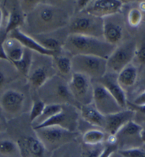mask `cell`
Segmentation results:
<instances>
[{
	"label": "cell",
	"mask_w": 145,
	"mask_h": 157,
	"mask_svg": "<svg viewBox=\"0 0 145 157\" xmlns=\"http://www.w3.org/2000/svg\"><path fill=\"white\" fill-rule=\"evenodd\" d=\"M25 22L31 36L50 34L65 26L69 22V16L58 6L40 2L27 13Z\"/></svg>",
	"instance_id": "obj_1"
},
{
	"label": "cell",
	"mask_w": 145,
	"mask_h": 157,
	"mask_svg": "<svg viewBox=\"0 0 145 157\" xmlns=\"http://www.w3.org/2000/svg\"><path fill=\"white\" fill-rule=\"evenodd\" d=\"M63 48L72 56L78 55H93L108 59L116 48L104 40L77 34H69L64 40Z\"/></svg>",
	"instance_id": "obj_2"
},
{
	"label": "cell",
	"mask_w": 145,
	"mask_h": 157,
	"mask_svg": "<svg viewBox=\"0 0 145 157\" xmlns=\"http://www.w3.org/2000/svg\"><path fill=\"white\" fill-rule=\"evenodd\" d=\"M38 91L40 99L45 104L73 105L77 103L71 93L68 82L59 76L55 75L49 78Z\"/></svg>",
	"instance_id": "obj_3"
},
{
	"label": "cell",
	"mask_w": 145,
	"mask_h": 157,
	"mask_svg": "<svg viewBox=\"0 0 145 157\" xmlns=\"http://www.w3.org/2000/svg\"><path fill=\"white\" fill-rule=\"evenodd\" d=\"M72 73L84 75L96 81L107 73V59L93 55H78L72 56Z\"/></svg>",
	"instance_id": "obj_4"
},
{
	"label": "cell",
	"mask_w": 145,
	"mask_h": 157,
	"mask_svg": "<svg viewBox=\"0 0 145 157\" xmlns=\"http://www.w3.org/2000/svg\"><path fill=\"white\" fill-rule=\"evenodd\" d=\"M36 137L48 151H56L60 147L72 142L77 133L57 126H50L33 130Z\"/></svg>",
	"instance_id": "obj_5"
},
{
	"label": "cell",
	"mask_w": 145,
	"mask_h": 157,
	"mask_svg": "<svg viewBox=\"0 0 145 157\" xmlns=\"http://www.w3.org/2000/svg\"><path fill=\"white\" fill-rule=\"evenodd\" d=\"M103 19L82 11L77 13L70 22V34H77L103 39Z\"/></svg>",
	"instance_id": "obj_6"
},
{
	"label": "cell",
	"mask_w": 145,
	"mask_h": 157,
	"mask_svg": "<svg viewBox=\"0 0 145 157\" xmlns=\"http://www.w3.org/2000/svg\"><path fill=\"white\" fill-rule=\"evenodd\" d=\"M69 87L74 100L80 105L93 103V86L91 79L79 73H72Z\"/></svg>",
	"instance_id": "obj_7"
},
{
	"label": "cell",
	"mask_w": 145,
	"mask_h": 157,
	"mask_svg": "<svg viewBox=\"0 0 145 157\" xmlns=\"http://www.w3.org/2000/svg\"><path fill=\"white\" fill-rule=\"evenodd\" d=\"M79 115L77 109L73 105L63 104V109L59 113L55 115L47 121L38 126L33 127V130H37L45 127L57 126L64 130L75 132L79 123Z\"/></svg>",
	"instance_id": "obj_8"
},
{
	"label": "cell",
	"mask_w": 145,
	"mask_h": 157,
	"mask_svg": "<svg viewBox=\"0 0 145 157\" xmlns=\"http://www.w3.org/2000/svg\"><path fill=\"white\" fill-rule=\"evenodd\" d=\"M136 49V45L132 42L117 46L107 59L108 71L118 75L135 58Z\"/></svg>",
	"instance_id": "obj_9"
},
{
	"label": "cell",
	"mask_w": 145,
	"mask_h": 157,
	"mask_svg": "<svg viewBox=\"0 0 145 157\" xmlns=\"http://www.w3.org/2000/svg\"><path fill=\"white\" fill-rule=\"evenodd\" d=\"M142 128L133 121L128 122L115 136L118 150L139 148L142 144L140 132Z\"/></svg>",
	"instance_id": "obj_10"
},
{
	"label": "cell",
	"mask_w": 145,
	"mask_h": 157,
	"mask_svg": "<svg viewBox=\"0 0 145 157\" xmlns=\"http://www.w3.org/2000/svg\"><path fill=\"white\" fill-rule=\"evenodd\" d=\"M93 86V104L103 115L116 113L123 110L105 88L96 82Z\"/></svg>",
	"instance_id": "obj_11"
},
{
	"label": "cell",
	"mask_w": 145,
	"mask_h": 157,
	"mask_svg": "<svg viewBox=\"0 0 145 157\" xmlns=\"http://www.w3.org/2000/svg\"><path fill=\"white\" fill-rule=\"evenodd\" d=\"M123 5V2L119 0H96L90 1L84 11L93 17L103 18L118 14Z\"/></svg>",
	"instance_id": "obj_12"
},
{
	"label": "cell",
	"mask_w": 145,
	"mask_h": 157,
	"mask_svg": "<svg viewBox=\"0 0 145 157\" xmlns=\"http://www.w3.org/2000/svg\"><path fill=\"white\" fill-rule=\"evenodd\" d=\"M25 103V96L21 92L9 89L2 94L0 106L6 115L15 117L21 113Z\"/></svg>",
	"instance_id": "obj_13"
},
{
	"label": "cell",
	"mask_w": 145,
	"mask_h": 157,
	"mask_svg": "<svg viewBox=\"0 0 145 157\" xmlns=\"http://www.w3.org/2000/svg\"><path fill=\"white\" fill-rule=\"evenodd\" d=\"M118 16V14H115L103 18V39L110 45L116 47L123 37V25Z\"/></svg>",
	"instance_id": "obj_14"
},
{
	"label": "cell",
	"mask_w": 145,
	"mask_h": 157,
	"mask_svg": "<svg viewBox=\"0 0 145 157\" xmlns=\"http://www.w3.org/2000/svg\"><path fill=\"white\" fill-rule=\"evenodd\" d=\"M135 112L132 110H122L116 113L105 115L104 130L110 137H115L118 131L128 122L132 121Z\"/></svg>",
	"instance_id": "obj_15"
},
{
	"label": "cell",
	"mask_w": 145,
	"mask_h": 157,
	"mask_svg": "<svg viewBox=\"0 0 145 157\" xmlns=\"http://www.w3.org/2000/svg\"><path fill=\"white\" fill-rule=\"evenodd\" d=\"M97 82L103 85L109 93L113 96L120 106L124 109L127 106V97L123 88L118 82V75L113 72H107Z\"/></svg>",
	"instance_id": "obj_16"
},
{
	"label": "cell",
	"mask_w": 145,
	"mask_h": 157,
	"mask_svg": "<svg viewBox=\"0 0 145 157\" xmlns=\"http://www.w3.org/2000/svg\"><path fill=\"white\" fill-rule=\"evenodd\" d=\"M21 157H44L47 150L35 136H25L17 141Z\"/></svg>",
	"instance_id": "obj_17"
},
{
	"label": "cell",
	"mask_w": 145,
	"mask_h": 157,
	"mask_svg": "<svg viewBox=\"0 0 145 157\" xmlns=\"http://www.w3.org/2000/svg\"><path fill=\"white\" fill-rule=\"evenodd\" d=\"M6 37L14 39V40L18 41L25 48L33 52H36L40 55L52 57L57 55V53L50 51V50H46L45 48L42 47L33 37L24 33V31L21 30V29H17L11 31Z\"/></svg>",
	"instance_id": "obj_18"
},
{
	"label": "cell",
	"mask_w": 145,
	"mask_h": 157,
	"mask_svg": "<svg viewBox=\"0 0 145 157\" xmlns=\"http://www.w3.org/2000/svg\"><path fill=\"white\" fill-rule=\"evenodd\" d=\"M37 67L31 65L28 75L29 82L34 89H39L45 84V82L53 76L50 75L47 65L44 64H36Z\"/></svg>",
	"instance_id": "obj_19"
},
{
	"label": "cell",
	"mask_w": 145,
	"mask_h": 157,
	"mask_svg": "<svg viewBox=\"0 0 145 157\" xmlns=\"http://www.w3.org/2000/svg\"><path fill=\"white\" fill-rule=\"evenodd\" d=\"M80 113L83 119L92 125L104 128L105 115L98 111L93 103L80 106Z\"/></svg>",
	"instance_id": "obj_20"
},
{
	"label": "cell",
	"mask_w": 145,
	"mask_h": 157,
	"mask_svg": "<svg viewBox=\"0 0 145 157\" xmlns=\"http://www.w3.org/2000/svg\"><path fill=\"white\" fill-rule=\"evenodd\" d=\"M3 45L9 60L11 63L21 60L24 57L26 48L18 41L7 38L3 42Z\"/></svg>",
	"instance_id": "obj_21"
},
{
	"label": "cell",
	"mask_w": 145,
	"mask_h": 157,
	"mask_svg": "<svg viewBox=\"0 0 145 157\" xmlns=\"http://www.w3.org/2000/svg\"><path fill=\"white\" fill-rule=\"evenodd\" d=\"M137 70L132 64H128L118 75V82L120 86L124 87L132 86L136 82Z\"/></svg>",
	"instance_id": "obj_22"
},
{
	"label": "cell",
	"mask_w": 145,
	"mask_h": 157,
	"mask_svg": "<svg viewBox=\"0 0 145 157\" xmlns=\"http://www.w3.org/2000/svg\"><path fill=\"white\" fill-rule=\"evenodd\" d=\"M20 156L21 152L17 142L9 138L0 139V157Z\"/></svg>",
	"instance_id": "obj_23"
},
{
	"label": "cell",
	"mask_w": 145,
	"mask_h": 157,
	"mask_svg": "<svg viewBox=\"0 0 145 157\" xmlns=\"http://www.w3.org/2000/svg\"><path fill=\"white\" fill-rule=\"evenodd\" d=\"M25 17L23 15L22 10H19L17 7H13L9 13L8 22L5 29V36H6L11 31L17 29H20L21 26L24 24Z\"/></svg>",
	"instance_id": "obj_24"
},
{
	"label": "cell",
	"mask_w": 145,
	"mask_h": 157,
	"mask_svg": "<svg viewBox=\"0 0 145 157\" xmlns=\"http://www.w3.org/2000/svg\"><path fill=\"white\" fill-rule=\"evenodd\" d=\"M52 58L55 59L53 60V65L60 75L59 77L63 78L66 77H69L70 75L72 77V68L71 59L63 55H55Z\"/></svg>",
	"instance_id": "obj_25"
},
{
	"label": "cell",
	"mask_w": 145,
	"mask_h": 157,
	"mask_svg": "<svg viewBox=\"0 0 145 157\" xmlns=\"http://www.w3.org/2000/svg\"><path fill=\"white\" fill-rule=\"evenodd\" d=\"M31 36L33 37L42 47L50 51L58 53L63 48V45H62L61 43L57 38L48 36V34Z\"/></svg>",
	"instance_id": "obj_26"
},
{
	"label": "cell",
	"mask_w": 145,
	"mask_h": 157,
	"mask_svg": "<svg viewBox=\"0 0 145 157\" xmlns=\"http://www.w3.org/2000/svg\"><path fill=\"white\" fill-rule=\"evenodd\" d=\"M105 140V134L98 129H92L86 132L82 137V141L87 146H98Z\"/></svg>",
	"instance_id": "obj_27"
},
{
	"label": "cell",
	"mask_w": 145,
	"mask_h": 157,
	"mask_svg": "<svg viewBox=\"0 0 145 157\" xmlns=\"http://www.w3.org/2000/svg\"><path fill=\"white\" fill-rule=\"evenodd\" d=\"M33 57V51L26 48L24 55L22 57V59L18 62H13L12 64L18 72L22 74L25 77H27L29 73L30 69H31Z\"/></svg>",
	"instance_id": "obj_28"
},
{
	"label": "cell",
	"mask_w": 145,
	"mask_h": 157,
	"mask_svg": "<svg viewBox=\"0 0 145 157\" xmlns=\"http://www.w3.org/2000/svg\"><path fill=\"white\" fill-rule=\"evenodd\" d=\"M62 109H63V105L61 104H46L40 116L33 122L34 123L33 127L38 126L39 124H42L43 122L47 121L48 120L59 113Z\"/></svg>",
	"instance_id": "obj_29"
},
{
	"label": "cell",
	"mask_w": 145,
	"mask_h": 157,
	"mask_svg": "<svg viewBox=\"0 0 145 157\" xmlns=\"http://www.w3.org/2000/svg\"><path fill=\"white\" fill-rule=\"evenodd\" d=\"M45 105V103L40 98L34 100L29 115V119L31 122L33 123L37 118H38L40 116L43 110H44Z\"/></svg>",
	"instance_id": "obj_30"
},
{
	"label": "cell",
	"mask_w": 145,
	"mask_h": 157,
	"mask_svg": "<svg viewBox=\"0 0 145 157\" xmlns=\"http://www.w3.org/2000/svg\"><path fill=\"white\" fill-rule=\"evenodd\" d=\"M142 18L141 11L138 9H132L128 13V21L130 26H137L140 24Z\"/></svg>",
	"instance_id": "obj_31"
},
{
	"label": "cell",
	"mask_w": 145,
	"mask_h": 157,
	"mask_svg": "<svg viewBox=\"0 0 145 157\" xmlns=\"http://www.w3.org/2000/svg\"><path fill=\"white\" fill-rule=\"evenodd\" d=\"M123 157H145V151L139 148L118 150Z\"/></svg>",
	"instance_id": "obj_32"
},
{
	"label": "cell",
	"mask_w": 145,
	"mask_h": 157,
	"mask_svg": "<svg viewBox=\"0 0 145 157\" xmlns=\"http://www.w3.org/2000/svg\"><path fill=\"white\" fill-rule=\"evenodd\" d=\"M118 148L116 143H110L103 147L99 157H110L114 152L118 151Z\"/></svg>",
	"instance_id": "obj_33"
},
{
	"label": "cell",
	"mask_w": 145,
	"mask_h": 157,
	"mask_svg": "<svg viewBox=\"0 0 145 157\" xmlns=\"http://www.w3.org/2000/svg\"><path fill=\"white\" fill-rule=\"evenodd\" d=\"M135 58L139 64H145V42L142 43L135 52Z\"/></svg>",
	"instance_id": "obj_34"
},
{
	"label": "cell",
	"mask_w": 145,
	"mask_h": 157,
	"mask_svg": "<svg viewBox=\"0 0 145 157\" xmlns=\"http://www.w3.org/2000/svg\"><path fill=\"white\" fill-rule=\"evenodd\" d=\"M93 148L91 149H88L86 153L84 154V157H99L101 151H103V147L101 145H98V146H93L92 147Z\"/></svg>",
	"instance_id": "obj_35"
},
{
	"label": "cell",
	"mask_w": 145,
	"mask_h": 157,
	"mask_svg": "<svg viewBox=\"0 0 145 157\" xmlns=\"http://www.w3.org/2000/svg\"><path fill=\"white\" fill-rule=\"evenodd\" d=\"M133 104L138 106H144L145 105V91L140 94L135 99Z\"/></svg>",
	"instance_id": "obj_36"
},
{
	"label": "cell",
	"mask_w": 145,
	"mask_h": 157,
	"mask_svg": "<svg viewBox=\"0 0 145 157\" xmlns=\"http://www.w3.org/2000/svg\"><path fill=\"white\" fill-rule=\"evenodd\" d=\"M7 75L5 72V70L4 68L0 67V87L3 86L7 80Z\"/></svg>",
	"instance_id": "obj_37"
},
{
	"label": "cell",
	"mask_w": 145,
	"mask_h": 157,
	"mask_svg": "<svg viewBox=\"0 0 145 157\" xmlns=\"http://www.w3.org/2000/svg\"><path fill=\"white\" fill-rule=\"evenodd\" d=\"M0 60H4V61H9L8 59L7 55H6V53L5 52V50H4V45H3V42L0 43ZM10 62V61H9Z\"/></svg>",
	"instance_id": "obj_38"
},
{
	"label": "cell",
	"mask_w": 145,
	"mask_h": 157,
	"mask_svg": "<svg viewBox=\"0 0 145 157\" xmlns=\"http://www.w3.org/2000/svg\"><path fill=\"white\" fill-rule=\"evenodd\" d=\"M140 138H141L142 142L145 144V129L142 128L141 132H140Z\"/></svg>",
	"instance_id": "obj_39"
},
{
	"label": "cell",
	"mask_w": 145,
	"mask_h": 157,
	"mask_svg": "<svg viewBox=\"0 0 145 157\" xmlns=\"http://www.w3.org/2000/svg\"><path fill=\"white\" fill-rule=\"evenodd\" d=\"M2 19H3V12H2L1 8H0V26H1L2 25Z\"/></svg>",
	"instance_id": "obj_40"
},
{
	"label": "cell",
	"mask_w": 145,
	"mask_h": 157,
	"mask_svg": "<svg viewBox=\"0 0 145 157\" xmlns=\"http://www.w3.org/2000/svg\"><path fill=\"white\" fill-rule=\"evenodd\" d=\"M2 129H3V124H2L1 119H0V132L2 131Z\"/></svg>",
	"instance_id": "obj_41"
},
{
	"label": "cell",
	"mask_w": 145,
	"mask_h": 157,
	"mask_svg": "<svg viewBox=\"0 0 145 157\" xmlns=\"http://www.w3.org/2000/svg\"><path fill=\"white\" fill-rule=\"evenodd\" d=\"M64 157H70V156H64Z\"/></svg>",
	"instance_id": "obj_42"
}]
</instances>
